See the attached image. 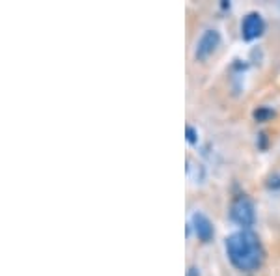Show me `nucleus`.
I'll return each mask as SVG.
<instances>
[{
  "label": "nucleus",
  "mask_w": 280,
  "mask_h": 276,
  "mask_svg": "<svg viewBox=\"0 0 280 276\" xmlns=\"http://www.w3.org/2000/svg\"><path fill=\"white\" fill-rule=\"evenodd\" d=\"M193 228H195V233L196 237L202 241V243H209V241L213 239V235H215V229H213V224H211V220L207 218L204 213H200V211H196L195 215H193Z\"/></svg>",
  "instance_id": "nucleus-5"
},
{
  "label": "nucleus",
  "mask_w": 280,
  "mask_h": 276,
  "mask_svg": "<svg viewBox=\"0 0 280 276\" xmlns=\"http://www.w3.org/2000/svg\"><path fill=\"white\" fill-rule=\"evenodd\" d=\"M264 28H265L264 17H262L258 12H250L243 19V24H241V36H243V39H247V41H252V39L262 36Z\"/></svg>",
  "instance_id": "nucleus-4"
},
{
  "label": "nucleus",
  "mask_w": 280,
  "mask_h": 276,
  "mask_svg": "<svg viewBox=\"0 0 280 276\" xmlns=\"http://www.w3.org/2000/svg\"><path fill=\"white\" fill-rule=\"evenodd\" d=\"M254 116H256V120H258V121H264V120H267V118H271V116H273V110H269V108L262 107V108H258V110H256Z\"/></svg>",
  "instance_id": "nucleus-6"
},
{
  "label": "nucleus",
  "mask_w": 280,
  "mask_h": 276,
  "mask_svg": "<svg viewBox=\"0 0 280 276\" xmlns=\"http://www.w3.org/2000/svg\"><path fill=\"white\" fill-rule=\"evenodd\" d=\"M220 43V34L219 30H215V28H209L206 30L202 36L198 37V41H196V49H195V56L196 60H207L213 52H215V49L219 47Z\"/></svg>",
  "instance_id": "nucleus-3"
},
{
  "label": "nucleus",
  "mask_w": 280,
  "mask_h": 276,
  "mask_svg": "<svg viewBox=\"0 0 280 276\" xmlns=\"http://www.w3.org/2000/svg\"><path fill=\"white\" fill-rule=\"evenodd\" d=\"M185 132H187V142L195 146L196 142H198V132H196V129H195V127H191V125H189V127L185 129Z\"/></svg>",
  "instance_id": "nucleus-7"
},
{
  "label": "nucleus",
  "mask_w": 280,
  "mask_h": 276,
  "mask_svg": "<svg viewBox=\"0 0 280 276\" xmlns=\"http://www.w3.org/2000/svg\"><path fill=\"white\" fill-rule=\"evenodd\" d=\"M230 218L237 224V226H241L243 229H248L250 226H254V222H256L254 204H252L247 196L235 198L230 207Z\"/></svg>",
  "instance_id": "nucleus-2"
},
{
  "label": "nucleus",
  "mask_w": 280,
  "mask_h": 276,
  "mask_svg": "<svg viewBox=\"0 0 280 276\" xmlns=\"http://www.w3.org/2000/svg\"><path fill=\"white\" fill-rule=\"evenodd\" d=\"M226 252H228L231 265L243 273L256 271L264 260L260 239L250 229H241V231L231 233L226 239Z\"/></svg>",
  "instance_id": "nucleus-1"
},
{
  "label": "nucleus",
  "mask_w": 280,
  "mask_h": 276,
  "mask_svg": "<svg viewBox=\"0 0 280 276\" xmlns=\"http://www.w3.org/2000/svg\"><path fill=\"white\" fill-rule=\"evenodd\" d=\"M189 276H198V271H196V269H191V273H189Z\"/></svg>",
  "instance_id": "nucleus-8"
}]
</instances>
